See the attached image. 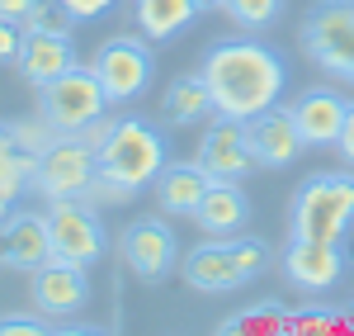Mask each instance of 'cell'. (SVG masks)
Segmentation results:
<instances>
[{
  "label": "cell",
  "instance_id": "cell-26",
  "mask_svg": "<svg viewBox=\"0 0 354 336\" xmlns=\"http://www.w3.org/2000/svg\"><path fill=\"white\" fill-rule=\"evenodd\" d=\"M53 332H76V327H57L48 312H5L0 336H53Z\"/></svg>",
  "mask_w": 354,
  "mask_h": 336
},
{
  "label": "cell",
  "instance_id": "cell-8",
  "mask_svg": "<svg viewBox=\"0 0 354 336\" xmlns=\"http://www.w3.org/2000/svg\"><path fill=\"white\" fill-rule=\"evenodd\" d=\"M48 237H53V260H66V265H100L104 251H109V232L100 223V213L81 204V199H48Z\"/></svg>",
  "mask_w": 354,
  "mask_h": 336
},
{
  "label": "cell",
  "instance_id": "cell-21",
  "mask_svg": "<svg viewBox=\"0 0 354 336\" xmlns=\"http://www.w3.org/2000/svg\"><path fill=\"white\" fill-rule=\"evenodd\" d=\"M198 5L194 0H133V24L151 43H175L194 24Z\"/></svg>",
  "mask_w": 354,
  "mask_h": 336
},
{
  "label": "cell",
  "instance_id": "cell-29",
  "mask_svg": "<svg viewBox=\"0 0 354 336\" xmlns=\"http://www.w3.org/2000/svg\"><path fill=\"white\" fill-rule=\"evenodd\" d=\"M62 5H66L76 19H100V15H109L118 0H62Z\"/></svg>",
  "mask_w": 354,
  "mask_h": 336
},
{
  "label": "cell",
  "instance_id": "cell-2",
  "mask_svg": "<svg viewBox=\"0 0 354 336\" xmlns=\"http://www.w3.org/2000/svg\"><path fill=\"white\" fill-rule=\"evenodd\" d=\"M165 170V138L156 123L123 114L109 118L104 138H100V190L109 199H133L147 185H156Z\"/></svg>",
  "mask_w": 354,
  "mask_h": 336
},
{
  "label": "cell",
  "instance_id": "cell-12",
  "mask_svg": "<svg viewBox=\"0 0 354 336\" xmlns=\"http://www.w3.org/2000/svg\"><path fill=\"white\" fill-rule=\"evenodd\" d=\"M345 275L340 242H312V237H288L283 247V280L302 294H326Z\"/></svg>",
  "mask_w": 354,
  "mask_h": 336
},
{
  "label": "cell",
  "instance_id": "cell-3",
  "mask_svg": "<svg viewBox=\"0 0 354 336\" xmlns=\"http://www.w3.org/2000/svg\"><path fill=\"white\" fill-rule=\"evenodd\" d=\"M270 242L232 232V237H213V242H198L194 251H185L180 275L198 294H232V289H245L260 280L270 270Z\"/></svg>",
  "mask_w": 354,
  "mask_h": 336
},
{
  "label": "cell",
  "instance_id": "cell-1",
  "mask_svg": "<svg viewBox=\"0 0 354 336\" xmlns=\"http://www.w3.org/2000/svg\"><path fill=\"white\" fill-rule=\"evenodd\" d=\"M203 81L213 90V105L222 118H255L270 105H279L283 85H288V67L260 38H222L203 53Z\"/></svg>",
  "mask_w": 354,
  "mask_h": 336
},
{
  "label": "cell",
  "instance_id": "cell-19",
  "mask_svg": "<svg viewBox=\"0 0 354 336\" xmlns=\"http://www.w3.org/2000/svg\"><path fill=\"white\" fill-rule=\"evenodd\" d=\"M208 185H213V175L198 161H165V170L156 175V204H161V213L194 218V209L203 204Z\"/></svg>",
  "mask_w": 354,
  "mask_h": 336
},
{
  "label": "cell",
  "instance_id": "cell-31",
  "mask_svg": "<svg viewBox=\"0 0 354 336\" xmlns=\"http://www.w3.org/2000/svg\"><path fill=\"white\" fill-rule=\"evenodd\" d=\"M28 5H33V0H0V19H10V24H24Z\"/></svg>",
  "mask_w": 354,
  "mask_h": 336
},
{
  "label": "cell",
  "instance_id": "cell-7",
  "mask_svg": "<svg viewBox=\"0 0 354 336\" xmlns=\"http://www.w3.org/2000/svg\"><path fill=\"white\" fill-rule=\"evenodd\" d=\"M302 53L335 81L354 85V0H317L307 10Z\"/></svg>",
  "mask_w": 354,
  "mask_h": 336
},
{
  "label": "cell",
  "instance_id": "cell-27",
  "mask_svg": "<svg viewBox=\"0 0 354 336\" xmlns=\"http://www.w3.org/2000/svg\"><path fill=\"white\" fill-rule=\"evenodd\" d=\"M330 322H335V312L307 308V312H298V317H288V332H330Z\"/></svg>",
  "mask_w": 354,
  "mask_h": 336
},
{
  "label": "cell",
  "instance_id": "cell-23",
  "mask_svg": "<svg viewBox=\"0 0 354 336\" xmlns=\"http://www.w3.org/2000/svg\"><path fill=\"white\" fill-rule=\"evenodd\" d=\"M222 336H245V332H288V312H283V303H255V308L236 312V317H227L218 327Z\"/></svg>",
  "mask_w": 354,
  "mask_h": 336
},
{
  "label": "cell",
  "instance_id": "cell-6",
  "mask_svg": "<svg viewBox=\"0 0 354 336\" xmlns=\"http://www.w3.org/2000/svg\"><path fill=\"white\" fill-rule=\"evenodd\" d=\"M38 114L53 123L57 133H85L90 123H100L109 114V95L95 76L90 62H76L71 71H62L57 81H48L38 90Z\"/></svg>",
  "mask_w": 354,
  "mask_h": 336
},
{
  "label": "cell",
  "instance_id": "cell-17",
  "mask_svg": "<svg viewBox=\"0 0 354 336\" xmlns=\"http://www.w3.org/2000/svg\"><path fill=\"white\" fill-rule=\"evenodd\" d=\"M76 62H81V57H76L71 33H28V28H24V43H19V57H15L19 76H24L33 90H43L48 81H57V76L71 71Z\"/></svg>",
  "mask_w": 354,
  "mask_h": 336
},
{
  "label": "cell",
  "instance_id": "cell-32",
  "mask_svg": "<svg viewBox=\"0 0 354 336\" xmlns=\"http://www.w3.org/2000/svg\"><path fill=\"white\" fill-rule=\"evenodd\" d=\"M194 5H198V15H208V10H222L227 0H194Z\"/></svg>",
  "mask_w": 354,
  "mask_h": 336
},
{
  "label": "cell",
  "instance_id": "cell-13",
  "mask_svg": "<svg viewBox=\"0 0 354 336\" xmlns=\"http://www.w3.org/2000/svg\"><path fill=\"white\" fill-rule=\"evenodd\" d=\"M245 138H250V152H255V166H265V170L293 166L302 157V147H307L288 105H270L265 114L245 118Z\"/></svg>",
  "mask_w": 354,
  "mask_h": 336
},
{
  "label": "cell",
  "instance_id": "cell-33",
  "mask_svg": "<svg viewBox=\"0 0 354 336\" xmlns=\"http://www.w3.org/2000/svg\"><path fill=\"white\" fill-rule=\"evenodd\" d=\"M350 322H354V308H350Z\"/></svg>",
  "mask_w": 354,
  "mask_h": 336
},
{
  "label": "cell",
  "instance_id": "cell-20",
  "mask_svg": "<svg viewBox=\"0 0 354 336\" xmlns=\"http://www.w3.org/2000/svg\"><path fill=\"white\" fill-rule=\"evenodd\" d=\"M161 114H165V123H175V128H194V123L218 118V105H213V90L203 81V71H185V76H175L165 85Z\"/></svg>",
  "mask_w": 354,
  "mask_h": 336
},
{
  "label": "cell",
  "instance_id": "cell-25",
  "mask_svg": "<svg viewBox=\"0 0 354 336\" xmlns=\"http://www.w3.org/2000/svg\"><path fill=\"white\" fill-rule=\"evenodd\" d=\"M222 10H227L232 24H241L245 33H260V28H270L274 19L283 15V0H227Z\"/></svg>",
  "mask_w": 354,
  "mask_h": 336
},
{
  "label": "cell",
  "instance_id": "cell-15",
  "mask_svg": "<svg viewBox=\"0 0 354 336\" xmlns=\"http://www.w3.org/2000/svg\"><path fill=\"white\" fill-rule=\"evenodd\" d=\"M33 308L48 312V317H76L90 303V280H85L81 265H66V260H48L33 270Z\"/></svg>",
  "mask_w": 354,
  "mask_h": 336
},
{
  "label": "cell",
  "instance_id": "cell-24",
  "mask_svg": "<svg viewBox=\"0 0 354 336\" xmlns=\"http://www.w3.org/2000/svg\"><path fill=\"white\" fill-rule=\"evenodd\" d=\"M76 24H81V19H76L62 0H33L19 28H28V33H71Z\"/></svg>",
  "mask_w": 354,
  "mask_h": 336
},
{
  "label": "cell",
  "instance_id": "cell-18",
  "mask_svg": "<svg viewBox=\"0 0 354 336\" xmlns=\"http://www.w3.org/2000/svg\"><path fill=\"white\" fill-rule=\"evenodd\" d=\"M194 223L203 227L208 237H232L250 223V199H245L241 180H213L203 204L194 209Z\"/></svg>",
  "mask_w": 354,
  "mask_h": 336
},
{
  "label": "cell",
  "instance_id": "cell-5",
  "mask_svg": "<svg viewBox=\"0 0 354 336\" xmlns=\"http://www.w3.org/2000/svg\"><path fill=\"white\" fill-rule=\"evenodd\" d=\"M100 185V147L81 133H57L33 157V190L43 199H81Z\"/></svg>",
  "mask_w": 354,
  "mask_h": 336
},
{
  "label": "cell",
  "instance_id": "cell-14",
  "mask_svg": "<svg viewBox=\"0 0 354 336\" xmlns=\"http://www.w3.org/2000/svg\"><path fill=\"white\" fill-rule=\"evenodd\" d=\"M53 260V237H48V213H5L0 218V265L33 275L38 265Z\"/></svg>",
  "mask_w": 354,
  "mask_h": 336
},
{
  "label": "cell",
  "instance_id": "cell-10",
  "mask_svg": "<svg viewBox=\"0 0 354 336\" xmlns=\"http://www.w3.org/2000/svg\"><path fill=\"white\" fill-rule=\"evenodd\" d=\"M123 260L142 284H161L180 270V242H175V227L165 218H137L123 232Z\"/></svg>",
  "mask_w": 354,
  "mask_h": 336
},
{
  "label": "cell",
  "instance_id": "cell-16",
  "mask_svg": "<svg viewBox=\"0 0 354 336\" xmlns=\"http://www.w3.org/2000/svg\"><path fill=\"white\" fill-rule=\"evenodd\" d=\"M288 109L298 118V133L307 147H335L340 128H345V114H350V100L340 90H330V85H312V90H302Z\"/></svg>",
  "mask_w": 354,
  "mask_h": 336
},
{
  "label": "cell",
  "instance_id": "cell-22",
  "mask_svg": "<svg viewBox=\"0 0 354 336\" xmlns=\"http://www.w3.org/2000/svg\"><path fill=\"white\" fill-rule=\"evenodd\" d=\"M33 190V152H24L15 133L0 123V218Z\"/></svg>",
  "mask_w": 354,
  "mask_h": 336
},
{
  "label": "cell",
  "instance_id": "cell-9",
  "mask_svg": "<svg viewBox=\"0 0 354 336\" xmlns=\"http://www.w3.org/2000/svg\"><path fill=\"white\" fill-rule=\"evenodd\" d=\"M95 76L104 85L109 105H128V100H142L147 85L156 76V62H151V38L142 33H118V38H104L100 53L90 57Z\"/></svg>",
  "mask_w": 354,
  "mask_h": 336
},
{
  "label": "cell",
  "instance_id": "cell-11",
  "mask_svg": "<svg viewBox=\"0 0 354 336\" xmlns=\"http://www.w3.org/2000/svg\"><path fill=\"white\" fill-rule=\"evenodd\" d=\"M198 166L208 170L213 180H245L255 170V152H250V138H245L241 118H208L203 138H198Z\"/></svg>",
  "mask_w": 354,
  "mask_h": 336
},
{
  "label": "cell",
  "instance_id": "cell-4",
  "mask_svg": "<svg viewBox=\"0 0 354 336\" xmlns=\"http://www.w3.org/2000/svg\"><path fill=\"white\" fill-rule=\"evenodd\" d=\"M354 227V175H312L302 180L288 209V237L345 242Z\"/></svg>",
  "mask_w": 354,
  "mask_h": 336
},
{
  "label": "cell",
  "instance_id": "cell-28",
  "mask_svg": "<svg viewBox=\"0 0 354 336\" xmlns=\"http://www.w3.org/2000/svg\"><path fill=\"white\" fill-rule=\"evenodd\" d=\"M19 43H24V28L10 24V19H0V67L19 57Z\"/></svg>",
  "mask_w": 354,
  "mask_h": 336
},
{
  "label": "cell",
  "instance_id": "cell-30",
  "mask_svg": "<svg viewBox=\"0 0 354 336\" xmlns=\"http://www.w3.org/2000/svg\"><path fill=\"white\" fill-rule=\"evenodd\" d=\"M335 152H340V161H345V166H354V105H350V114H345L340 138H335Z\"/></svg>",
  "mask_w": 354,
  "mask_h": 336
}]
</instances>
